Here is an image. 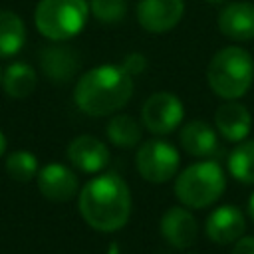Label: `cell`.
Wrapping results in <instances>:
<instances>
[{
    "label": "cell",
    "mask_w": 254,
    "mask_h": 254,
    "mask_svg": "<svg viewBox=\"0 0 254 254\" xmlns=\"http://www.w3.org/2000/svg\"><path fill=\"white\" fill-rule=\"evenodd\" d=\"M77 208L97 232H117L131 216V190L117 173H101L79 189Z\"/></svg>",
    "instance_id": "1"
},
{
    "label": "cell",
    "mask_w": 254,
    "mask_h": 254,
    "mask_svg": "<svg viewBox=\"0 0 254 254\" xmlns=\"http://www.w3.org/2000/svg\"><path fill=\"white\" fill-rule=\"evenodd\" d=\"M133 95V75L121 64H101L83 71L73 87L75 107L91 117H107L127 105Z\"/></svg>",
    "instance_id": "2"
},
{
    "label": "cell",
    "mask_w": 254,
    "mask_h": 254,
    "mask_svg": "<svg viewBox=\"0 0 254 254\" xmlns=\"http://www.w3.org/2000/svg\"><path fill=\"white\" fill-rule=\"evenodd\" d=\"M206 81L220 99H240L254 81V60L240 46L220 48L206 65Z\"/></svg>",
    "instance_id": "3"
},
{
    "label": "cell",
    "mask_w": 254,
    "mask_h": 254,
    "mask_svg": "<svg viewBox=\"0 0 254 254\" xmlns=\"http://www.w3.org/2000/svg\"><path fill=\"white\" fill-rule=\"evenodd\" d=\"M173 190L183 206L200 210L214 204L222 196L226 190V177L216 161L200 159L177 173Z\"/></svg>",
    "instance_id": "4"
},
{
    "label": "cell",
    "mask_w": 254,
    "mask_h": 254,
    "mask_svg": "<svg viewBox=\"0 0 254 254\" xmlns=\"http://www.w3.org/2000/svg\"><path fill=\"white\" fill-rule=\"evenodd\" d=\"M87 18V0H40L34 12L36 30L52 42L71 40L85 28Z\"/></svg>",
    "instance_id": "5"
},
{
    "label": "cell",
    "mask_w": 254,
    "mask_h": 254,
    "mask_svg": "<svg viewBox=\"0 0 254 254\" xmlns=\"http://www.w3.org/2000/svg\"><path fill=\"white\" fill-rule=\"evenodd\" d=\"M179 151L165 139H147L137 147L135 169L151 185H163L179 173Z\"/></svg>",
    "instance_id": "6"
},
{
    "label": "cell",
    "mask_w": 254,
    "mask_h": 254,
    "mask_svg": "<svg viewBox=\"0 0 254 254\" xmlns=\"http://www.w3.org/2000/svg\"><path fill=\"white\" fill-rule=\"evenodd\" d=\"M185 119V105L181 97H177L171 91H157L149 95L141 107V123L143 127L157 135H169L173 133Z\"/></svg>",
    "instance_id": "7"
},
{
    "label": "cell",
    "mask_w": 254,
    "mask_h": 254,
    "mask_svg": "<svg viewBox=\"0 0 254 254\" xmlns=\"http://www.w3.org/2000/svg\"><path fill=\"white\" fill-rule=\"evenodd\" d=\"M135 16L143 30L151 34H165L183 20L185 0H139Z\"/></svg>",
    "instance_id": "8"
},
{
    "label": "cell",
    "mask_w": 254,
    "mask_h": 254,
    "mask_svg": "<svg viewBox=\"0 0 254 254\" xmlns=\"http://www.w3.org/2000/svg\"><path fill=\"white\" fill-rule=\"evenodd\" d=\"M38 190L52 202H67L79 192V179L64 163H48L36 175Z\"/></svg>",
    "instance_id": "9"
},
{
    "label": "cell",
    "mask_w": 254,
    "mask_h": 254,
    "mask_svg": "<svg viewBox=\"0 0 254 254\" xmlns=\"http://www.w3.org/2000/svg\"><path fill=\"white\" fill-rule=\"evenodd\" d=\"M161 236L175 250H187L196 242L198 222L190 208L187 206H171L163 212L159 220Z\"/></svg>",
    "instance_id": "10"
},
{
    "label": "cell",
    "mask_w": 254,
    "mask_h": 254,
    "mask_svg": "<svg viewBox=\"0 0 254 254\" xmlns=\"http://www.w3.org/2000/svg\"><path fill=\"white\" fill-rule=\"evenodd\" d=\"M244 230H246V218L242 210L234 204L216 206L204 220L206 238L218 246L234 244L240 236H244Z\"/></svg>",
    "instance_id": "11"
},
{
    "label": "cell",
    "mask_w": 254,
    "mask_h": 254,
    "mask_svg": "<svg viewBox=\"0 0 254 254\" xmlns=\"http://www.w3.org/2000/svg\"><path fill=\"white\" fill-rule=\"evenodd\" d=\"M65 155L71 167L87 175L101 173L109 165V159H111L109 147L93 135H77L75 139H71Z\"/></svg>",
    "instance_id": "12"
},
{
    "label": "cell",
    "mask_w": 254,
    "mask_h": 254,
    "mask_svg": "<svg viewBox=\"0 0 254 254\" xmlns=\"http://www.w3.org/2000/svg\"><path fill=\"white\" fill-rule=\"evenodd\" d=\"M216 26L222 36L232 42H252L254 40V4L246 0L226 2L218 16Z\"/></svg>",
    "instance_id": "13"
},
{
    "label": "cell",
    "mask_w": 254,
    "mask_h": 254,
    "mask_svg": "<svg viewBox=\"0 0 254 254\" xmlns=\"http://www.w3.org/2000/svg\"><path fill=\"white\" fill-rule=\"evenodd\" d=\"M214 129L222 139L240 143L248 139L252 131V113L246 105L238 103V99H228L214 111Z\"/></svg>",
    "instance_id": "14"
},
{
    "label": "cell",
    "mask_w": 254,
    "mask_h": 254,
    "mask_svg": "<svg viewBox=\"0 0 254 254\" xmlns=\"http://www.w3.org/2000/svg\"><path fill=\"white\" fill-rule=\"evenodd\" d=\"M179 143L194 159H208L218 149V133L202 119H190L181 127Z\"/></svg>",
    "instance_id": "15"
},
{
    "label": "cell",
    "mask_w": 254,
    "mask_h": 254,
    "mask_svg": "<svg viewBox=\"0 0 254 254\" xmlns=\"http://www.w3.org/2000/svg\"><path fill=\"white\" fill-rule=\"evenodd\" d=\"M40 65L46 77H50L52 81L64 83V81H69L79 71L81 58L77 50L69 46H50L42 52Z\"/></svg>",
    "instance_id": "16"
},
{
    "label": "cell",
    "mask_w": 254,
    "mask_h": 254,
    "mask_svg": "<svg viewBox=\"0 0 254 254\" xmlns=\"http://www.w3.org/2000/svg\"><path fill=\"white\" fill-rule=\"evenodd\" d=\"M38 85V73L36 69L26 62H14L6 69H2V89L6 95L14 99H24L30 93H34Z\"/></svg>",
    "instance_id": "17"
},
{
    "label": "cell",
    "mask_w": 254,
    "mask_h": 254,
    "mask_svg": "<svg viewBox=\"0 0 254 254\" xmlns=\"http://www.w3.org/2000/svg\"><path fill=\"white\" fill-rule=\"evenodd\" d=\"M105 135L115 147L133 149L141 143L143 123H139L129 113H113L111 119L105 123Z\"/></svg>",
    "instance_id": "18"
},
{
    "label": "cell",
    "mask_w": 254,
    "mask_h": 254,
    "mask_svg": "<svg viewBox=\"0 0 254 254\" xmlns=\"http://www.w3.org/2000/svg\"><path fill=\"white\" fill-rule=\"evenodd\" d=\"M26 44L24 20L12 10H0V58L20 54Z\"/></svg>",
    "instance_id": "19"
},
{
    "label": "cell",
    "mask_w": 254,
    "mask_h": 254,
    "mask_svg": "<svg viewBox=\"0 0 254 254\" xmlns=\"http://www.w3.org/2000/svg\"><path fill=\"white\" fill-rule=\"evenodd\" d=\"M226 167L242 185H254V139L240 141L228 155Z\"/></svg>",
    "instance_id": "20"
},
{
    "label": "cell",
    "mask_w": 254,
    "mask_h": 254,
    "mask_svg": "<svg viewBox=\"0 0 254 254\" xmlns=\"http://www.w3.org/2000/svg\"><path fill=\"white\" fill-rule=\"evenodd\" d=\"M4 169H6L8 177L14 179L16 183H28L38 175L40 165H38V157L34 153L20 149V151H12L6 157Z\"/></svg>",
    "instance_id": "21"
},
{
    "label": "cell",
    "mask_w": 254,
    "mask_h": 254,
    "mask_svg": "<svg viewBox=\"0 0 254 254\" xmlns=\"http://www.w3.org/2000/svg\"><path fill=\"white\" fill-rule=\"evenodd\" d=\"M89 14L105 26L119 24L127 14V0H87Z\"/></svg>",
    "instance_id": "22"
},
{
    "label": "cell",
    "mask_w": 254,
    "mask_h": 254,
    "mask_svg": "<svg viewBox=\"0 0 254 254\" xmlns=\"http://www.w3.org/2000/svg\"><path fill=\"white\" fill-rule=\"evenodd\" d=\"M147 65H149V62H147V58H145L141 52H131V54H127V56L123 58V62H121V67L127 69L131 75L145 73Z\"/></svg>",
    "instance_id": "23"
},
{
    "label": "cell",
    "mask_w": 254,
    "mask_h": 254,
    "mask_svg": "<svg viewBox=\"0 0 254 254\" xmlns=\"http://www.w3.org/2000/svg\"><path fill=\"white\" fill-rule=\"evenodd\" d=\"M230 254H254V236H240Z\"/></svg>",
    "instance_id": "24"
},
{
    "label": "cell",
    "mask_w": 254,
    "mask_h": 254,
    "mask_svg": "<svg viewBox=\"0 0 254 254\" xmlns=\"http://www.w3.org/2000/svg\"><path fill=\"white\" fill-rule=\"evenodd\" d=\"M6 147H8V141H6V135L0 131V157L6 153Z\"/></svg>",
    "instance_id": "25"
},
{
    "label": "cell",
    "mask_w": 254,
    "mask_h": 254,
    "mask_svg": "<svg viewBox=\"0 0 254 254\" xmlns=\"http://www.w3.org/2000/svg\"><path fill=\"white\" fill-rule=\"evenodd\" d=\"M248 214H250V218L254 222V192L248 196Z\"/></svg>",
    "instance_id": "26"
},
{
    "label": "cell",
    "mask_w": 254,
    "mask_h": 254,
    "mask_svg": "<svg viewBox=\"0 0 254 254\" xmlns=\"http://www.w3.org/2000/svg\"><path fill=\"white\" fill-rule=\"evenodd\" d=\"M208 4H222V2H226V0H206Z\"/></svg>",
    "instance_id": "27"
},
{
    "label": "cell",
    "mask_w": 254,
    "mask_h": 254,
    "mask_svg": "<svg viewBox=\"0 0 254 254\" xmlns=\"http://www.w3.org/2000/svg\"><path fill=\"white\" fill-rule=\"evenodd\" d=\"M0 87H2V67H0Z\"/></svg>",
    "instance_id": "28"
}]
</instances>
